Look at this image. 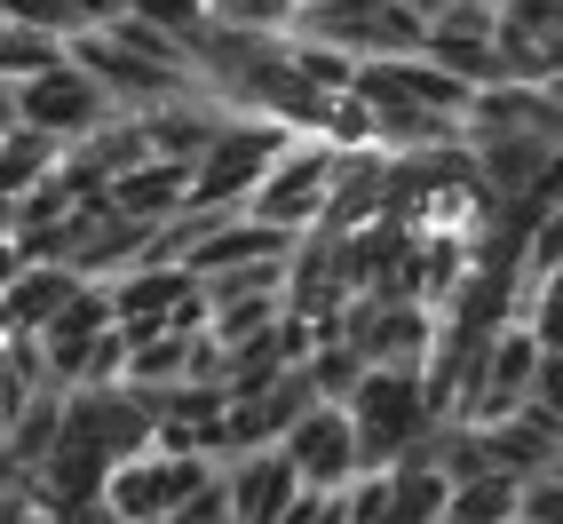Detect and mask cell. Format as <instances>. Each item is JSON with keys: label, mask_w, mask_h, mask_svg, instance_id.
<instances>
[{"label": "cell", "mask_w": 563, "mask_h": 524, "mask_svg": "<svg viewBox=\"0 0 563 524\" xmlns=\"http://www.w3.org/2000/svg\"><path fill=\"white\" fill-rule=\"evenodd\" d=\"M342 414H350V437H357V469H389L397 454H412V445L437 429L429 405H421V382H412V373H382V365L357 373Z\"/></svg>", "instance_id": "1"}, {"label": "cell", "mask_w": 563, "mask_h": 524, "mask_svg": "<svg viewBox=\"0 0 563 524\" xmlns=\"http://www.w3.org/2000/svg\"><path fill=\"white\" fill-rule=\"evenodd\" d=\"M286 128L278 120H254V111H231V120L214 128V143L191 160V183H183V207H231L239 215V199L262 183V167H271L278 152H286Z\"/></svg>", "instance_id": "2"}, {"label": "cell", "mask_w": 563, "mask_h": 524, "mask_svg": "<svg viewBox=\"0 0 563 524\" xmlns=\"http://www.w3.org/2000/svg\"><path fill=\"white\" fill-rule=\"evenodd\" d=\"M325 167H333V143H310V135H294L286 152L262 167V183L239 199L246 222H262V231H286V239H302L310 222H318V199H325Z\"/></svg>", "instance_id": "3"}, {"label": "cell", "mask_w": 563, "mask_h": 524, "mask_svg": "<svg viewBox=\"0 0 563 524\" xmlns=\"http://www.w3.org/2000/svg\"><path fill=\"white\" fill-rule=\"evenodd\" d=\"M207 477H214L207 454H135V461H120V469L103 477L96 509L120 516V524H159L175 501H191Z\"/></svg>", "instance_id": "4"}, {"label": "cell", "mask_w": 563, "mask_h": 524, "mask_svg": "<svg viewBox=\"0 0 563 524\" xmlns=\"http://www.w3.org/2000/svg\"><path fill=\"white\" fill-rule=\"evenodd\" d=\"M111 103L80 64H48V72H32V80H16V128L32 135H48V143H80L111 120Z\"/></svg>", "instance_id": "5"}, {"label": "cell", "mask_w": 563, "mask_h": 524, "mask_svg": "<svg viewBox=\"0 0 563 524\" xmlns=\"http://www.w3.org/2000/svg\"><path fill=\"white\" fill-rule=\"evenodd\" d=\"M382 183H389V152H382V143H350V152H333L325 199H318L310 231L350 239V231H365V222H382Z\"/></svg>", "instance_id": "6"}, {"label": "cell", "mask_w": 563, "mask_h": 524, "mask_svg": "<svg viewBox=\"0 0 563 524\" xmlns=\"http://www.w3.org/2000/svg\"><path fill=\"white\" fill-rule=\"evenodd\" d=\"M278 454H286L294 477H302V493H342L357 477V437H350L342 405H310V414L278 437Z\"/></svg>", "instance_id": "7"}, {"label": "cell", "mask_w": 563, "mask_h": 524, "mask_svg": "<svg viewBox=\"0 0 563 524\" xmlns=\"http://www.w3.org/2000/svg\"><path fill=\"white\" fill-rule=\"evenodd\" d=\"M214 484H222V509H231V524H278L286 501L302 493V477L286 469L278 445H254V454L214 461Z\"/></svg>", "instance_id": "8"}, {"label": "cell", "mask_w": 563, "mask_h": 524, "mask_svg": "<svg viewBox=\"0 0 563 524\" xmlns=\"http://www.w3.org/2000/svg\"><path fill=\"white\" fill-rule=\"evenodd\" d=\"M461 152L493 199H523L540 183H555V143H540V135H461Z\"/></svg>", "instance_id": "9"}, {"label": "cell", "mask_w": 563, "mask_h": 524, "mask_svg": "<svg viewBox=\"0 0 563 524\" xmlns=\"http://www.w3.org/2000/svg\"><path fill=\"white\" fill-rule=\"evenodd\" d=\"M80 271H64V262H16L9 279H0V334H41L64 303Z\"/></svg>", "instance_id": "10"}, {"label": "cell", "mask_w": 563, "mask_h": 524, "mask_svg": "<svg viewBox=\"0 0 563 524\" xmlns=\"http://www.w3.org/2000/svg\"><path fill=\"white\" fill-rule=\"evenodd\" d=\"M183 183H191V175L167 167V160H135L128 175H111V183H103V207H111V215H128V222H143V231H159V222L183 207Z\"/></svg>", "instance_id": "11"}, {"label": "cell", "mask_w": 563, "mask_h": 524, "mask_svg": "<svg viewBox=\"0 0 563 524\" xmlns=\"http://www.w3.org/2000/svg\"><path fill=\"white\" fill-rule=\"evenodd\" d=\"M508 509H516L508 477H468V484H444L437 524H508Z\"/></svg>", "instance_id": "12"}, {"label": "cell", "mask_w": 563, "mask_h": 524, "mask_svg": "<svg viewBox=\"0 0 563 524\" xmlns=\"http://www.w3.org/2000/svg\"><path fill=\"white\" fill-rule=\"evenodd\" d=\"M48 64H64V41L56 32H32V24H0V80H32V72H48Z\"/></svg>", "instance_id": "13"}, {"label": "cell", "mask_w": 563, "mask_h": 524, "mask_svg": "<svg viewBox=\"0 0 563 524\" xmlns=\"http://www.w3.org/2000/svg\"><path fill=\"white\" fill-rule=\"evenodd\" d=\"M111 9H120V17H143L152 32H167L183 56H191V41L207 32V0H111Z\"/></svg>", "instance_id": "14"}, {"label": "cell", "mask_w": 563, "mask_h": 524, "mask_svg": "<svg viewBox=\"0 0 563 524\" xmlns=\"http://www.w3.org/2000/svg\"><path fill=\"white\" fill-rule=\"evenodd\" d=\"M0 24H32V32H56V41L88 32L80 0H0Z\"/></svg>", "instance_id": "15"}, {"label": "cell", "mask_w": 563, "mask_h": 524, "mask_svg": "<svg viewBox=\"0 0 563 524\" xmlns=\"http://www.w3.org/2000/svg\"><path fill=\"white\" fill-rule=\"evenodd\" d=\"M214 24H239V32H286L302 17V0H207Z\"/></svg>", "instance_id": "16"}, {"label": "cell", "mask_w": 563, "mask_h": 524, "mask_svg": "<svg viewBox=\"0 0 563 524\" xmlns=\"http://www.w3.org/2000/svg\"><path fill=\"white\" fill-rule=\"evenodd\" d=\"M278 524H350V509H342V493H294Z\"/></svg>", "instance_id": "17"}, {"label": "cell", "mask_w": 563, "mask_h": 524, "mask_svg": "<svg viewBox=\"0 0 563 524\" xmlns=\"http://www.w3.org/2000/svg\"><path fill=\"white\" fill-rule=\"evenodd\" d=\"M9 128H16V88L0 80V135H9Z\"/></svg>", "instance_id": "18"}, {"label": "cell", "mask_w": 563, "mask_h": 524, "mask_svg": "<svg viewBox=\"0 0 563 524\" xmlns=\"http://www.w3.org/2000/svg\"><path fill=\"white\" fill-rule=\"evenodd\" d=\"M493 9H523V0H493Z\"/></svg>", "instance_id": "19"}]
</instances>
